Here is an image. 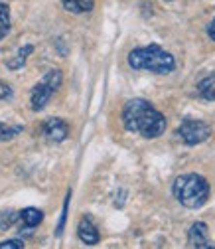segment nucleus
I'll list each match as a JSON object with an SVG mask.
<instances>
[{
  "instance_id": "nucleus-1",
  "label": "nucleus",
  "mask_w": 215,
  "mask_h": 249,
  "mask_svg": "<svg viewBox=\"0 0 215 249\" xmlns=\"http://www.w3.org/2000/svg\"><path fill=\"white\" fill-rule=\"evenodd\" d=\"M122 124L144 139H158L166 131V117L144 99H131L122 107Z\"/></svg>"
},
{
  "instance_id": "nucleus-2",
  "label": "nucleus",
  "mask_w": 215,
  "mask_h": 249,
  "mask_svg": "<svg viewBox=\"0 0 215 249\" xmlns=\"http://www.w3.org/2000/svg\"><path fill=\"white\" fill-rule=\"evenodd\" d=\"M129 66L132 70H146L158 75H166L176 70V59L164 48L150 44L144 48H136L129 53Z\"/></svg>"
},
{
  "instance_id": "nucleus-3",
  "label": "nucleus",
  "mask_w": 215,
  "mask_h": 249,
  "mask_svg": "<svg viewBox=\"0 0 215 249\" xmlns=\"http://www.w3.org/2000/svg\"><path fill=\"white\" fill-rule=\"evenodd\" d=\"M174 196L186 208H201L209 198V184L199 174H183L174 182Z\"/></svg>"
},
{
  "instance_id": "nucleus-4",
  "label": "nucleus",
  "mask_w": 215,
  "mask_h": 249,
  "mask_svg": "<svg viewBox=\"0 0 215 249\" xmlns=\"http://www.w3.org/2000/svg\"><path fill=\"white\" fill-rule=\"evenodd\" d=\"M61 79H64V75H61L59 70H50L38 81V85L32 89V95H30V107H32V111H42L48 105V101L53 95V91L59 89Z\"/></svg>"
},
{
  "instance_id": "nucleus-5",
  "label": "nucleus",
  "mask_w": 215,
  "mask_h": 249,
  "mask_svg": "<svg viewBox=\"0 0 215 249\" xmlns=\"http://www.w3.org/2000/svg\"><path fill=\"white\" fill-rule=\"evenodd\" d=\"M211 135L209 124L203 121H196V119H186L182 121V124L178 127V137L186 142V144H199L203 141H207Z\"/></svg>"
},
{
  "instance_id": "nucleus-6",
  "label": "nucleus",
  "mask_w": 215,
  "mask_h": 249,
  "mask_svg": "<svg viewBox=\"0 0 215 249\" xmlns=\"http://www.w3.org/2000/svg\"><path fill=\"white\" fill-rule=\"evenodd\" d=\"M44 135L48 141L51 142H64L69 135V127L64 119L59 117H50L46 123H44Z\"/></svg>"
},
{
  "instance_id": "nucleus-7",
  "label": "nucleus",
  "mask_w": 215,
  "mask_h": 249,
  "mask_svg": "<svg viewBox=\"0 0 215 249\" xmlns=\"http://www.w3.org/2000/svg\"><path fill=\"white\" fill-rule=\"evenodd\" d=\"M188 245L190 247H198V249H205V247H215V243L209 239V230L203 222H196L190 231H188Z\"/></svg>"
},
{
  "instance_id": "nucleus-8",
  "label": "nucleus",
  "mask_w": 215,
  "mask_h": 249,
  "mask_svg": "<svg viewBox=\"0 0 215 249\" xmlns=\"http://www.w3.org/2000/svg\"><path fill=\"white\" fill-rule=\"evenodd\" d=\"M77 235L85 245H97L99 243V231L95 228V224L89 220V217H83L77 226Z\"/></svg>"
},
{
  "instance_id": "nucleus-9",
  "label": "nucleus",
  "mask_w": 215,
  "mask_h": 249,
  "mask_svg": "<svg viewBox=\"0 0 215 249\" xmlns=\"http://www.w3.org/2000/svg\"><path fill=\"white\" fill-rule=\"evenodd\" d=\"M20 220H22V224H24L26 228L32 230V228H36V226L42 224V220H44V212L38 210V208H26V210L20 212Z\"/></svg>"
},
{
  "instance_id": "nucleus-10",
  "label": "nucleus",
  "mask_w": 215,
  "mask_h": 249,
  "mask_svg": "<svg viewBox=\"0 0 215 249\" xmlns=\"http://www.w3.org/2000/svg\"><path fill=\"white\" fill-rule=\"evenodd\" d=\"M61 4H64L66 10H69L73 14H83V12L93 10L95 0H61Z\"/></svg>"
},
{
  "instance_id": "nucleus-11",
  "label": "nucleus",
  "mask_w": 215,
  "mask_h": 249,
  "mask_svg": "<svg viewBox=\"0 0 215 249\" xmlns=\"http://www.w3.org/2000/svg\"><path fill=\"white\" fill-rule=\"evenodd\" d=\"M34 52V46H24V48H20L18 52H16V55L14 57H10V59H6V68L8 70H20L24 64H26V59H28V55Z\"/></svg>"
},
{
  "instance_id": "nucleus-12",
  "label": "nucleus",
  "mask_w": 215,
  "mask_h": 249,
  "mask_svg": "<svg viewBox=\"0 0 215 249\" xmlns=\"http://www.w3.org/2000/svg\"><path fill=\"white\" fill-rule=\"evenodd\" d=\"M198 93H199V97H203L205 101H213L215 99V75H209V77L201 79L198 83Z\"/></svg>"
},
{
  "instance_id": "nucleus-13",
  "label": "nucleus",
  "mask_w": 215,
  "mask_h": 249,
  "mask_svg": "<svg viewBox=\"0 0 215 249\" xmlns=\"http://www.w3.org/2000/svg\"><path fill=\"white\" fill-rule=\"evenodd\" d=\"M8 32H10V8L8 4L0 2V40L6 38Z\"/></svg>"
},
{
  "instance_id": "nucleus-14",
  "label": "nucleus",
  "mask_w": 215,
  "mask_h": 249,
  "mask_svg": "<svg viewBox=\"0 0 215 249\" xmlns=\"http://www.w3.org/2000/svg\"><path fill=\"white\" fill-rule=\"evenodd\" d=\"M22 124H14V127H8V124H0V141H10L16 135L22 133Z\"/></svg>"
},
{
  "instance_id": "nucleus-15",
  "label": "nucleus",
  "mask_w": 215,
  "mask_h": 249,
  "mask_svg": "<svg viewBox=\"0 0 215 249\" xmlns=\"http://www.w3.org/2000/svg\"><path fill=\"white\" fill-rule=\"evenodd\" d=\"M18 220H20V213H16V212H12V210L4 212L2 217H0V230H8V228H12L14 222H18Z\"/></svg>"
},
{
  "instance_id": "nucleus-16",
  "label": "nucleus",
  "mask_w": 215,
  "mask_h": 249,
  "mask_svg": "<svg viewBox=\"0 0 215 249\" xmlns=\"http://www.w3.org/2000/svg\"><path fill=\"white\" fill-rule=\"evenodd\" d=\"M69 198H71V190L67 192L66 196V202H64V210H61V217H59V224H57V230H55V235L59 237L64 233V226H66V220H67V208H69Z\"/></svg>"
},
{
  "instance_id": "nucleus-17",
  "label": "nucleus",
  "mask_w": 215,
  "mask_h": 249,
  "mask_svg": "<svg viewBox=\"0 0 215 249\" xmlns=\"http://www.w3.org/2000/svg\"><path fill=\"white\" fill-rule=\"evenodd\" d=\"M22 247H24L22 239H6L0 243V249H22Z\"/></svg>"
},
{
  "instance_id": "nucleus-18",
  "label": "nucleus",
  "mask_w": 215,
  "mask_h": 249,
  "mask_svg": "<svg viewBox=\"0 0 215 249\" xmlns=\"http://www.w3.org/2000/svg\"><path fill=\"white\" fill-rule=\"evenodd\" d=\"M207 36H209V38L215 42V18H213V20L207 24Z\"/></svg>"
},
{
  "instance_id": "nucleus-19",
  "label": "nucleus",
  "mask_w": 215,
  "mask_h": 249,
  "mask_svg": "<svg viewBox=\"0 0 215 249\" xmlns=\"http://www.w3.org/2000/svg\"><path fill=\"white\" fill-rule=\"evenodd\" d=\"M2 89H4V93H2V99H6V97H10V87H8L6 83H2Z\"/></svg>"
}]
</instances>
